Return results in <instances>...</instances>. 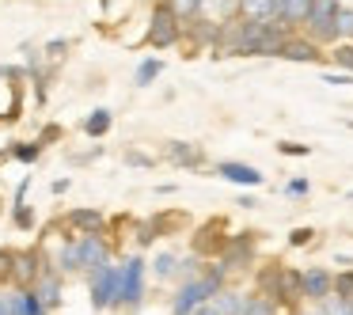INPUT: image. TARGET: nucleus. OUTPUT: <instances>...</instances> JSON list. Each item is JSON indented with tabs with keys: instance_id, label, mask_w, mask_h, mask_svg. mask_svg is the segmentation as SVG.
<instances>
[{
	"instance_id": "1",
	"label": "nucleus",
	"mask_w": 353,
	"mask_h": 315,
	"mask_svg": "<svg viewBox=\"0 0 353 315\" xmlns=\"http://www.w3.org/2000/svg\"><path fill=\"white\" fill-rule=\"evenodd\" d=\"M338 12H342V0H312V12H307L304 27H307V39L315 42H342L338 39Z\"/></svg>"
},
{
	"instance_id": "2",
	"label": "nucleus",
	"mask_w": 353,
	"mask_h": 315,
	"mask_svg": "<svg viewBox=\"0 0 353 315\" xmlns=\"http://www.w3.org/2000/svg\"><path fill=\"white\" fill-rule=\"evenodd\" d=\"M179 34H183V19H179V12L171 8V4H156L148 42H152L156 50H168V46H175V42H179Z\"/></svg>"
},
{
	"instance_id": "3",
	"label": "nucleus",
	"mask_w": 353,
	"mask_h": 315,
	"mask_svg": "<svg viewBox=\"0 0 353 315\" xmlns=\"http://www.w3.org/2000/svg\"><path fill=\"white\" fill-rule=\"evenodd\" d=\"M118 292H122V270L103 262L92 270V304L95 307H110L118 304Z\"/></svg>"
},
{
	"instance_id": "4",
	"label": "nucleus",
	"mask_w": 353,
	"mask_h": 315,
	"mask_svg": "<svg viewBox=\"0 0 353 315\" xmlns=\"http://www.w3.org/2000/svg\"><path fill=\"white\" fill-rule=\"evenodd\" d=\"M228 239L232 236H224V221H209V224H201L198 232H194V254H201V258H221L224 254V247H228Z\"/></svg>"
},
{
	"instance_id": "5",
	"label": "nucleus",
	"mask_w": 353,
	"mask_h": 315,
	"mask_svg": "<svg viewBox=\"0 0 353 315\" xmlns=\"http://www.w3.org/2000/svg\"><path fill=\"white\" fill-rule=\"evenodd\" d=\"M300 277H304V296L315 300V304H323V300L334 292V274H330V270H323V266L300 270Z\"/></svg>"
},
{
	"instance_id": "6",
	"label": "nucleus",
	"mask_w": 353,
	"mask_h": 315,
	"mask_svg": "<svg viewBox=\"0 0 353 315\" xmlns=\"http://www.w3.org/2000/svg\"><path fill=\"white\" fill-rule=\"evenodd\" d=\"M141 289H145V262L133 258L130 266L122 270V292H118V304L137 307L141 304Z\"/></svg>"
},
{
	"instance_id": "7",
	"label": "nucleus",
	"mask_w": 353,
	"mask_h": 315,
	"mask_svg": "<svg viewBox=\"0 0 353 315\" xmlns=\"http://www.w3.org/2000/svg\"><path fill=\"white\" fill-rule=\"evenodd\" d=\"M251 258H254V232H239V236H232L228 247H224V254H221V262L228 270L247 266Z\"/></svg>"
},
{
	"instance_id": "8",
	"label": "nucleus",
	"mask_w": 353,
	"mask_h": 315,
	"mask_svg": "<svg viewBox=\"0 0 353 315\" xmlns=\"http://www.w3.org/2000/svg\"><path fill=\"white\" fill-rule=\"evenodd\" d=\"M80 262H84L88 270H95V266L107 262V243H103L95 232H84V236H80Z\"/></svg>"
},
{
	"instance_id": "9",
	"label": "nucleus",
	"mask_w": 353,
	"mask_h": 315,
	"mask_svg": "<svg viewBox=\"0 0 353 315\" xmlns=\"http://www.w3.org/2000/svg\"><path fill=\"white\" fill-rule=\"evenodd\" d=\"M281 57L285 61H319V42L315 39H289L281 46Z\"/></svg>"
},
{
	"instance_id": "10",
	"label": "nucleus",
	"mask_w": 353,
	"mask_h": 315,
	"mask_svg": "<svg viewBox=\"0 0 353 315\" xmlns=\"http://www.w3.org/2000/svg\"><path fill=\"white\" fill-rule=\"evenodd\" d=\"M304 296V277H300V270H281V285H277V304H296V300Z\"/></svg>"
},
{
	"instance_id": "11",
	"label": "nucleus",
	"mask_w": 353,
	"mask_h": 315,
	"mask_svg": "<svg viewBox=\"0 0 353 315\" xmlns=\"http://www.w3.org/2000/svg\"><path fill=\"white\" fill-rule=\"evenodd\" d=\"M216 175H224L228 183H239V186H259L262 183V171L247 167V163H216Z\"/></svg>"
},
{
	"instance_id": "12",
	"label": "nucleus",
	"mask_w": 353,
	"mask_h": 315,
	"mask_svg": "<svg viewBox=\"0 0 353 315\" xmlns=\"http://www.w3.org/2000/svg\"><path fill=\"white\" fill-rule=\"evenodd\" d=\"M42 277V270H39V254L34 251H27V254H16V274H12V281H19L23 289H31L34 281Z\"/></svg>"
},
{
	"instance_id": "13",
	"label": "nucleus",
	"mask_w": 353,
	"mask_h": 315,
	"mask_svg": "<svg viewBox=\"0 0 353 315\" xmlns=\"http://www.w3.org/2000/svg\"><path fill=\"white\" fill-rule=\"evenodd\" d=\"M168 156H171V163H179V167H198V163L205 160V156H201V148L198 145H186V141H171Z\"/></svg>"
},
{
	"instance_id": "14",
	"label": "nucleus",
	"mask_w": 353,
	"mask_h": 315,
	"mask_svg": "<svg viewBox=\"0 0 353 315\" xmlns=\"http://www.w3.org/2000/svg\"><path fill=\"white\" fill-rule=\"evenodd\" d=\"M239 19H277V0H239Z\"/></svg>"
},
{
	"instance_id": "15",
	"label": "nucleus",
	"mask_w": 353,
	"mask_h": 315,
	"mask_svg": "<svg viewBox=\"0 0 353 315\" xmlns=\"http://www.w3.org/2000/svg\"><path fill=\"white\" fill-rule=\"evenodd\" d=\"M307 12H312V0H277V19H285V23H304Z\"/></svg>"
},
{
	"instance_id": "16",
	"label": "nucleus",
	"mask_w": 353,
	"mask_h": 315,
	"mask_svg": "<svg viewBox=\"0 0 353 315\" xmlns=\"http://www.w3.org/2000/svg\"><path fill=\"white\" fill-rule=\"evenodd\" d=\"M34 289H39V296H42V304H46V307H54L57 300H61V281H57L54 270H46V274L39 277V285H34Z\"/></svg>"
},
{
	"instance_id": "17",
	"label": "nucleus",
	"mask_w": 353,
	"mask_h": 315,
	"mask_svg": "<svg viewBox=\"0 0 353 315\" xmlns=\"http://www.w3.org/2000/svg\"><path fill=\"white\" fill-rule=\"evenodd\" d=\"M281 270H285L281 262H270V266L259 274V292H262V296H270V300L277 296V285H281Z\"/></svg>"
},
{
	"instance_id": "18",
	"label": "nucleus",
	"mask_w": 353,
	"mask_h": 315,
	"mask_svg": "<svg viewBox=\"0 0 353 315\" xmlns=\"http://www.w3.org/2000/svg\"><path fill=\"white\" fill-rule=\"evenodd\" d=\"M69 224H72V228H84V232H99L103 213H99V209H72Z\"/></svg>"
},
{
	"instance_id": "19",
	"label": "nucleus",
	"mask_w": 353,
	"mask_h": 315,
	"mask_svg": "<svg viewBox=\"0 0 353 315\" xmlns=\"http://www.w3.org/2000/svg\"><path fill=\"white\" fill-rule=\"evenodd\" d=\"M243 304H247V296H239V292H216V296H213V307L221 315H239V312H243Z\"/></svg>"
},
{
	"instance_id": "20",
	"label": "nucleus",
	"mask_w": 353,
	"mask_h": 315,
	"mask_svg": "<svg viewBox=\"0 0 353 315\" xmlns=\"http://www.w3.org/2000/svg\"><path fill=\"white\" fill-rule=\"evenodd\" d=\"M16 300H19V315H46V304H42V296H39L34 285H31V289H23Z\"/></svg>"
},
{
	"instance_id": "21",
	"label": "nucleus",
	"mask_w": 353,
	"mask_h": 315,
	"mask_svg": "<svg viewBox=\"0 0 353 315\" xmlns=\"http://www.w3.org/2000/svg\"><path fill=\"white\" fill-rule=\"evenodd\" d=\"M110 130V110H95L92 118H84V133L88 137H103Z\"/></svg>"
},
{
	"instance_id": "22",
	"label": "nucleus",
	"mask_w": 353,
	"mask_h": 315,
	"mask_svg": "<svg viewBox=\"0 0 353 315\" xmlns=\"http://www.w3.org/2000/svg\"><path fill=\"white\" fill-rule=\"evenodd\" d=\"M239 315H277V307H274V300H270V296H262V292H259V296L247 300Z\"/></svg>"
},
{
	"instance_id": "23",
	"label": "nucleus",
	"mask_w": 353,
	"mask_h": 315,
	"mask_svg": "<svg viewBox=\"0 0 353 315\" xmlns=\"http://www.w3.org/2000/svg\"><path fill=\"white\" fill-rule=\"evenodd\" d=\"M160 72H163V61H160V57H148V61H141V69H137V84L148 88Z\"/></svg>"
},
{
	"instance_id": "24",
	"label": "nucleus",
	"mask_w": 353,
	"mask_h": 315,
	"mask_svg": "<svg viewBox=\"0 0 353 315\" xmlns=\"http://www.w3.org/2000/svg\"><path fill=\"white\" fill-rule=\"evenodd\" d=\"M323 315H353V300H345V296H334V300H323V307H319Z\"/></svg>"
},
{
	"instance_id": "25",
	"label": "nucleus",
	"mask_w": 353,
	"mask_h": 315,
	"mask_svg": "<svg viewBox=\"0 0 353 315\" xmlns=\"http://www.w3.org/2000/svg\"><path fill=\"white\" fill-rule=\"evenodd\" d=\"M183 221H186L183 213H160V216H152V228H156V236H168V232Z\"/></svg>"
},
{
	"instance_id": "26",
	"label": "nucleus",
	"mask_w": 353,
	"mask_h": 315,
	"mask_svg": "<svg viewBox=\"0 0 353 315\" xmlns=\"http://www.w3.org/2000/svg\"><path fill=\"white\" fill-rule=\"evenodd\" d=\"M334 23H338V39L350 42V39H353V8H345V4H342V12H338Z\"/></svg>"
},
{
	"instance_id": "27",
	"label": "nucleus",
	"mask_w": 353,
	"mask_h": 315,
	"mask_svg": "<svg viewBox=\"0 0 353 315\" xmlns=\"http://www.w3.org/2000/svg\"><path fill=\"white\" fill-rule=\"evenodd\" d=\"M334 296L353 300V270H342V274H334Z\"/></svg>"
},
{
	"instance_id": "28",
	"label": "nucleus",
	"mask_w": 353,
	"mask_h": 315,
	"mask_svg": "<svg viewBox=\"0 0 353 315\" xmlns=\"http://www.w3.org/2000/svg\"><path fill=\"white\" fill-rule=\"evenodd\" d=\"M201 4H205V0H171V8L179 12V19H194L201 12Z\"/></svg>"
},
{
	"instance_id": "29",
	"label": "nucleus",
	"mask_w": 353,
	"mask_h": 315,
	"mask_svg": "<svg viewBox=\"0 0 353 315\" xmlns=\"http://www.w3.org/2000/svg\"><path fill=\"white\" fill-rule=\"evenodd\" d=\"M334 65H342L345 72H353V46L350 42H338L334 46Z\"/></svg>"
},
{
	"instance_id": "30",
	"label": "nucleus",
	"mask_w": 353,
	"mask_h": 315,
	"mask_svg": "<svg viewBox=\"0 0 353 315\" xmlns=\"http://www.w3.org/2000/svg\"><path fill=\"white\" fill-rule=\"evenodd\" d=\"M84 262H80V243H69L61 251V270H80Z\"/></svg>"
},
{
	"instance_id": "31",
	"label": "nucleus",
	"mask_w": 353,
	"mask_h": 315,
	"mask_svg": "<svg viewBox=\"0 0 353 315\" xmlns=\"http://www.w3.org/2000/svg\"><path fill=\"white\" fill-rule=\"evenodd\" d=\"M16 274V254L12 251H0V281H8Z\"/></svg>"
},
{
	"instance_id": "32",
	"label": "nucleus",
	"mask_w": 353,
	"mask_h": 315,
	"mask_svg": "<svg viewBox=\"0 0 353 315\" xmlns=\"http://www.w3.org/2000/svg\"><path fill=\"white\" fill-rule=\"evenodd\" d=\"M175 270H179L175 254H160V258H156V274H160V277H171Z\"/></svg>"
},
{
	"instance_id": "33",
	"label": "nucleus",
	"mask_w": 353,
	"mask_h": 315,
	"mask_svg": "<svg viewBox=\"0 0 353 315\" xmlns=\"http://www.w3.org/2000/svg\"><path fill=\"white\" fill-rule=\"evenodd\" d=\"M312 236H315L312 228H292V232H289V243H292V247H304V243H312Z\"/></svg>"
},
{
	"instance_id": "34",
	"label": "nucleus",
	"mask_w": 353,
	"mask_h": 315,
	"mask_svg": "<svg viewBox=\"0 0 353 315\" xmlns=\"http://www.w3.org/2000/svg\"><path fill=\"white\" fill-rule=\"evenodd\" d=\"M277 148H281L285 156H312V148H307V145H296V141H281Z\"/></svg>"
},
{
	"instance_id": "35",
	"label": "nucleus",
	"mask_w": 353,
	"mask_h": 315,
	"mask_svg": "<svg viewBox=\"0 0 353 315\" xmlns=\"http://www.w3.org/2000/svg\"><path fill=\"white\" fill-rule=\"evenodd\" d=\"M323 84H334V88L353 84V72H323Z\"/></svg>"
},
{
	"instance_id": "36",
	"label": "nucleus",
	"mask_w": 353,
	"mask_h": 315,
	"mask_svg": "<svg viewBox=\"0 0 353 315\" xmlns=\"http://www.w3.org/2000/svg\"><path fill=\"white\" fill-rule=\"evenodd\" d=\"M39 152H42V148H39V145H19V148H16V156H19V160H23V163H31V160H39Z\"/></svg>"
},
{
	"instance_id": "37",
	"label": "nucleus",
	"mask_w": 353,
	"mask_h": 315,
	"mask_svg": "<svg viewBox=\"0 0 353 315\" xmlns=\"http://www.w3.org/2000/svg\"><path fill=\"white\" fill-rule=\"evenodd\" d=\"M16 224H19V228H31V224H34V213H31L27 205H16Z\"/></svg>"
},
{
	"instance_id": "38",
	"label": "nucleus",
	"mask_w": 353,
	"mask_h": 315,
	"mask_svg": "<svg viewBox=\"0 0 353 315\" xmlns=\"http://www.w3.org/2000/svg\"><path fill=\"white\" fill-rule=\"evenodd\" d=\"M285 190H289L292 198H300V194H307V179H292V183L285 186Z\"/></svg>"
},
{
	"instance_id": "39",
	"label": "nucleus",
	"mask_w": 353,
	"mask_h": 315,
	"mask_svg": "<svg viewBox=\"0 0 353 315\" xmlns=\"http://www.w3.org/2000/svg\"><path fill=\"white\" fill-rule=\"evenodd\" d=\"M125 163H133V167H152V160L141 156V152H130V156H125Z\"/></svg>"
},
{
	"instance_id": "40",
	"label": "nucleus",
	"mask_w": 353,
	"mask_h": 315,
	"mask_svg": "<svg viewBox=\"0 0 353 315\" xmlns=\"http://www.w3.org/2000/svg\"><path fill=\"white\" fill-rule=\"evenodd\" d=\"M0 315H19V300H0Z\"/></svg>"
},
{
	"instance_id": "41",
	"label": "nucleus",
	"mask_w": 353,
	"mask_h": 315,
	"mask_svg": "<svg viewBox=\"0 0 353 315\" xmlns=\"http://www.w3.org/2000/svg\"><path fill=\"white\" fill-rule=\"evenodd\" d=\"M194 315H221V312H216L213 304H201V307H198V312H194Z\"/></svg>"
},
{
	"instance_id": "42",
	"label": "nucleus",
	"mask_w": 353,
	"mask_h": 315,
	"mask_svg": "<svg viewBox=\"0 0 353 315\" xmlns=\"http://www.w3.org/2000/svg\"><path fill=\"white\" fill-rule=\"evenodd\" d=\"M312 315H323V312H312Z\"/></svg>"
},
{
	"instance_id": "43",
	"label": "nucleus",
	"mask_w": 353,
	"mask_h": 315,
	"mask_svg": "<svg viewBox=\"0 0 353 315\" xmlns=\"http://www.w3.org/2000/svg\"><path fill=\"white\" fill-rule=\"evenodd\" d=\"M350 198H353V190H350Z\"/></svg>"
}]
</instances>
